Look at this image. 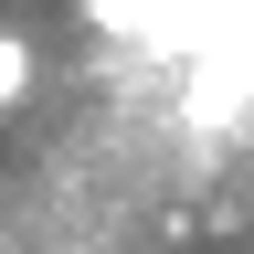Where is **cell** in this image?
<instances>
[{
    "mask_svg": "<svg viewBox=\"0 0 254 254\" xmlns=\"http://www.w3.org/2000/svg\"><path fill=\"white\" fill-rule=\"evenodd\" d=\"M21 85H32V43H21V32H0V117L21 106Z\"/></svg>",
    "mask_w": 254,
    "mask_h": 254,
    "instance_id": "1",
    "label": "cell"
}]
</instances>
